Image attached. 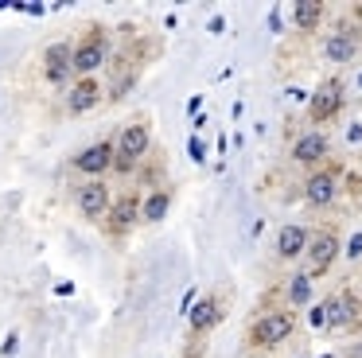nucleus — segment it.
I'll return each instance as SVG.
<instances>
[{
  "label": "nucleus",
  "mask_w": 362,
  "mask_h": 358,
  "mask_svg": "<svg viewBox=\"0 0 362 358\" xmlns=\"http://www.w3.org/2000/svg\"><path fill=\"white\" fill-rule=\"evenodd\" d=\"M148 148H152V137H148V129H144V125H129V129H121L117 144H113V168L129 171L144 152H148Z\"/></svg>",
  "instance_id": "obj_1"
},
{
  "label": "nucleus",
  "mask_w": 362,
  "mask_h": 358,
  "mask_svg": "<svg viewBox=\"0 0 362 358\" xmlns=\"http://www.w3.org/2000/svg\"><path fill=\"white\" fill-rule=\"evenodd\" d=\"M105 54H110L105 35H102V28H94V31H86V35H82L78 47H74V62H71V67L78 70L82 78H94V70L105 62Z\"/></svg>",
  "instance_id": "obj_2"
},
{
  "label": "nucleus",
  "mask_w": 362,
  "mask_h": 358,
  "mask_svg": "<svg viewBox=\"0 0 362 358\" xmlns=\"http://www.w3.org/2000/svg\"><path fill=\"white\" fill-rule=\"evenodd\" d=\"M288 335H292V311H269V316H261L257 323H253L250 339L257 342V347H276V342H284Z\"/></svg>",
  "instance_id": "obj_3"
},
{
  "label": "nucleus",
  "mask_w": 362,
  "mask_h": 358,
  "mask_svg": "<svg viewBox=\"0 0 362 358\" xmlns=\"http://www.w3.org/2000/svg\"><path fill=\"white\" fill-rule=\"evenodd\" d=\"M339 109H343V86H339V82H323L320 90L312 93V101H308L312 121H331Z\"/></svg>",
  "instance_id": "obj_4"
},
{
  "label": "nucleus",
  "mask_w": 362,
  "mask_h": 358,
  "mask_svg": "<svg viewBox=\"0 0 362 358\" xmlns=\"http://www.w3.org/2000/svg\"><path fill=\"white\" fill-rule=\"evenodd\" d=\"M71 62H74V47L71 43H51L47 51H43V67H47V82L51 86H63L66 78H71Z\"/></svg>",
  "instance_id": "obj_5"
},
{
  "label": "nucleus",
  "mask_w": 362,
  "mask_h": 358,
  "mask_svg": "<svg viewBox=\"0 0 362 358\" xmlns=\"http://www.w3.org/2000/svg\"><path fill=\"white\" fill-rule=\"evenodd\" d=\"M335 253H339L335 233H320V238L308 241V277H320V272L335 261Z\"/></svg>",
  "instance_id": "obj_6"
},
{
  "label": "nucleus",
  "mask_w": 362,
  "mask_h": 358,
  "mask_svg": "<svg viewBox=\"0 0 362 358\" xmlns=\"http://www.w3.org/2000/svg\"><path fill=\"white\" fill-rule=\"evenodd\" d=\"M323 308H327V327H335V331H343V327H351L354 319H358V300H354L351 292L323 300Z\"/></svg>",
  "instance_id": "obj_7"
},
{
  "label": "nucleus",
  "mask_w": 362,
  "mask_h": 358,
  "mask_svg": "<svg viewBox=\"0 0 362 358\" xmlns=\"http://www.w3.org/2000/svg\"><path fill=\"white\" fill-rule=\"evenodd\" d=\"M78 210L86 218H102L105 210H110V191H105V183H98V179L82 183L78 187Z\"/></svg>",
  "instance_id": "obj_8"
},
{
  "label": "nucleus",
  "mask_w": 362,
  "mask_h": 358,
  "mask_svg": "<svg viewBox=\"0 0 362 358\" xmlns=\"http://www.w3.org/2000/svg\"><path fill=\"white\" fill-rule=\"evenodd\" d=\"M98 101H102V86H98L94 78H78V82L66 90V105H71V113H90Z\"/></svg>",
  "instance_id": "obj_9"
},
{
  "label": "nucleus",
  "mask_w": 362,
  "mask_h": 358,
  "mask_svg": "<svg viewBox=\"0 0 362 358\" xmlns=\"http://www.w3.org/2000/svg\"><path fill=\"white\" fill-rule=\"evenodd\" d=\"M74 168L86 175H102L105 168H113V144H90L86 152L74 156Z\"/></svg>",
  "instance_id": "obj_10"
},
{
  "label": "nucleus",
  "mask_w": 362,
  "mask_h": 358,
  "mask_svg": "<svg viewBox=\"0 0 362 358\" xmlns=\"http://www.w3.org/2000/svg\"><path fill=\"white\" fill-rule=\"evenodd\" d=\"M218 319H222V308H218V300H214V296H206V300H195V308L187 311V323H191V331H195V335L211 331Z\"/></svg>",
  "instance_id": "obj_11"
},
{
  "label": "nucleus",
  "mask_w": 362,
  "mask_h": 358,
  "mask_svg": "<svg viewBox=\"0 0 362 358\" xmlns=\"http://www.w3.org/2000/svg\"><path fill=\"white\" fill-rule=\"evenodd\" d=\"M136 214H141V202H136V195H121V199L113 202V210H110V230H113V233H125L129 226L136 222Z\"/></svg>",
  "instance_id": "obj_12"
},
{
  "label": "nucleus",
  "mask_w": 362,
  "mask_h": 358,
  "mask_svg": "<svg viewBox=\"0 0 362 358\" xmlns=\"http://www.w3.org/2000/svg\"><path fill=\"white\" fill-rule=\"evenodd\" d=\"M335 191H339V183H335V175H331V171H320V175H312L304 183V195H308V202H312V207H327V202L335 199Z\"/></svg>",
  "instance_id": "obj_13"
},
{
  "label": "nucleus",
  "mask_w": 362,
  "mask_h": 358,
  "mask_svg": "<svg viewBox=\"0 0 362 358\" xmlns=\"http://www.w3.org/2000/svg\"><path fill=\"white\" fill-rule=\"evenodd\" d=\"M304 249H308V230L304 226L292 222V226H284V230L276 233V253L281 257H300Z\"/></svg>",
  "instance_id": "obj_14"
},
{
  "label": "nucleus",
  "mask_w": 362,
  "mask_h": 358,
  "mask_svg": "<svg viewBox=\"0 0 362 358\" xmlns=\"http://www.w3.org/2000/svg\"><path fill=\"white\" fill-rule=\"evenodd\" d=\"M354 51H358V43H354V35L351 31H335V35L323 43V54H327L331 62H346V59H354Z\"/></svg>",
  "instance_id": "obj_15"
},
{
  "label": "nucleus",
  "mask_w": 362,
  "mask_h": 358,
  "mask_svg": "<svg viewBox=\"0 0 362 358\" xmlns=\"http://www.w3.org/2000/svg\"><path fill=\"white\" fill-rule=\"evenodd\" d=\"M323 152H327V140L320 137V132H308V137L296 140V148H292V156H296L300 163H315L323 160Z\"/></svg>",
  "instance_id": "obj_16"
},
{
  "label": "nucleus",
  "mask_w": 362,
  "mask_h": 358,
  "mask_svg": "<svg viewBox=\"0 0 362 358\" xmlns=\"http://www.w3.org/2000/svg\"><path fill=\"white\" fill-rule=\"evenodd\" d=\"M168 207H172V195H168V191H152L148 195V199H144V207H141V218H144V222H164V218H168Z\"/></svg>",
  "instance_id": "obj_17"
},
{
  "label": "nucleus",
  "mask_w": 362,
  "mask_h": 358,
  "mask_svg": "<svg viewBox=\"0 0 362 358\" xmlns=\"http://www.w3.org/2000/svg\"><path fill=\"white\" fill-rule=\"evenodd\" d=\"M320 16H323L320 0H300V4L292 8V20H296V28H304V31H312L315 23H320Z\"/></svg>",
  "instance_id": "obj_18"
},
{
  "label": "nucleus",
  "mask_w": 362,
  "mask_h": 358,
  "mask_svg": "<svg viewBox=\"0 0 362 358\" xmlns=\"http://www.w3.org/2000/svg\"><path fill=\"white\" fill-rule=\"evenodd\" d=\"M288 300H292V308H304V304L312 300V277H308V272L292 277V284H288Z\"/></svg>",
  "instance_id": "obj_19"
},
{
  "label": "nucleus",
  "mask_w": 362,
  "mask_h": 358,
  "mask_svg": "<svg viewBox=\"0 0 362 358\" xmlns=\"http://www.w3.org/2000/svg\"><path fill=\"white\" fill-rule=\"evenodd\" d=\"M187 156H191L195 163H203V160H206V144H203L199 137H191V140H187Z\"/></svg>",
  "instance_id": "obj_20"
},
{
  "label": "nucleus",
  "mask_w": 362,
  "mask_h": 358,
  "mask_svg": "<svg viewBox=\"0 0 362 358\" xmlns=\"http://www.w3.org/2000/svg\"><path fill=\"white\" fill-rule=\"evenodd\" d=\"M20 350V331H8V339H4V347H0V354L4 358H12Z\"/></svg>",
  "instance_id": "obj_21"
},
{
  "label": "nucleus",
  "mask_w": 362,
  "mask_h": 358,
  "mask_svg": "<svg viewBox=\"0 0 362 358\" xmlns=\"http://www.w3.org/2000/svg\"><path fill=\"white\" fill-rule=\"evenodd\" d=\"M308 319H312V327H327V308H323V304H315Z\"/></svg>",
  "instance_id": "obj_22"
},
{
  "label": "nucleus",
  "mask_w": 362,
  "mask_h": 358,
  "mask_svg": "<svg viewBox=\"0 0 362 358\" xmlns=\"http://www.w3.org/2000/svg\"><path fill=\"white\" fill-rule=\"evenodd\" d=\"M346 257H362V233H354L351 246H346Z\"/></svg>",
  "instance_id": "obj_23"
},
{
  "label": "nucleus",
  "mask_w": 362,
  "mask_h": 358,
  "mask_svg": "<svg viewBox=\"0 0 362 358\" xmlns=\"http://www.w3.org/2000/svg\"><path fill=\"white\" fill-rule=\"evenodd\" d=\"M269 31H284L281 28V8H273V12H269Z\"/></svg>",
  "instance_id": "obj_24"
},
{
  "label": "nucleus",
  "mask_w": 362,
  "mask_h": 358,
  "mask_svg": "<svg viewBox=\"0 0 362 358\" xmlns=\"http://www.w3.org/2000/svg\"><path fill=\"white\" fill-rule=\"evenodd\" d=\"M206 31H214V35H218V31H226V20H222V16H214V20L206 23Z\"/></svg>",
  "instance_id": "obj_25"
},
{
  "label": "nucleus",
  "mask_w": 362,
  "mask_h": 358,
  "mask_svg": "<svg viewBox=\"0 0 362 358\" xmlns=\"http://www.w3.org/2000/svg\"><path fill=\"white\" fill-rule=\"evenodd\" d=\"M199 109H203V98H199V93H195V98L187 101V113H191V117H199Z\"/></svg>",
  "instance_id": "obj_26"
},
{
  "label": "nucleus",
  "mask_w": 362,
  "mask_h": 358,
  "mask_svg": "<svg viewBox=\"0 0 362 358\" xmlns=\"http://www.w3.org/2000/svg\"><path fill=\"white\" fill-rule=\"evenodd\" d=\"M346 140H354V144H358V140H362V125H351V129H346Z\"/></svg>",
  "instance_id": "obj_27"
},
{
  "label": "nucleus",
  "mask_w": 362,
  "mask_h": 358,
  "mask_svg": "<svg viewBox=\"0 0 362 358\" xmlns=\"http://www.w3.org/2000/svg\"><path fill=\"white\" fill-rule=\"evenodd\" d=\"M351 358H362V347H354V350H351Z\"/></svg>",
  "instance_id": "obj_28"
},
{
  "label": "nucleus",
  "mask_w": 362,
  "mask_h": 358,
  "mask_svg": "<svg viewBox=\"0 0 362 358\" xmlns=\"http://www.w3.org/2000/svg\"><path fill=\"white\" fill-rule=\"evenodd\" d=\"M358 86H362V74H358Z\"/></svg>",
  "instance_id": "obj_29"
},
{
  "label": "nucleus",
  "mask_w": 362,
  "mask_h": 358,
  "mask_svg": "<svg viewBox=\"0 0 362 358\" xmlns=\"http://www.w3.org/2000/svg\"><path fill=\"white\" fill-rule=\"evenodd\" d=\"M323 358H331V354H323Z\"/></svg>",
  "instance_id": "obj_30"
}]
</instances>
